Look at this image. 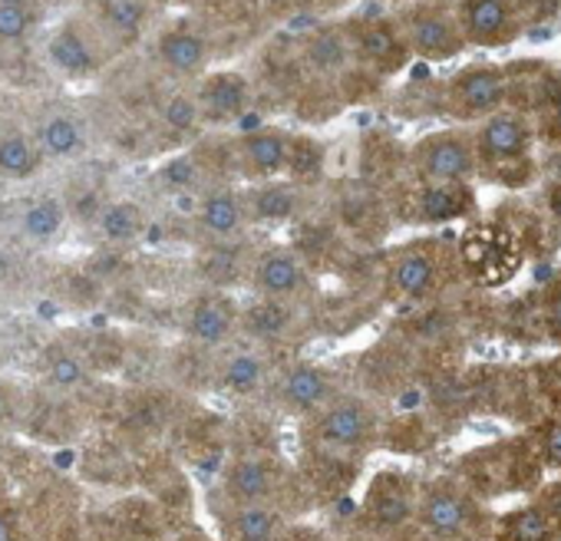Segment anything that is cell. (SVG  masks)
<instances>
[{
  "label": "cell",
  "instance_id": "f907efd6",
  "mask_svg": "<svg viewBox=\"0 0 561 541\" xmlns=\"http://www.w3.org/2000/svg\"><path fill=\"white\" fill-rule=\"evenodd\" d=\"M248 8L254 11L257 21H267V24H277V21H285L288 14H298L295 0H248Z\"/></svg>",
  "mask_w": 561,
  "mask_h": 541
},
{
  "label": "cell",
  "instance_id": "9f6ffc18",
  "mask_svg": "<svg viewBox=\"0 0 561 541\" xmlns=\"http://www.w3.org/2000/svg\"><path fill=\"white\" fill-rule=\"evenodd\" d=\"M0 541H14V528H11L8 515H0Z\"/></svg>",
  "mask_w": 561,
  "mask_h": 541
},
{
  "label": "cell",
  "instance_id": "6f0895ef",
  "mask_svg": "<svg viewBox=\"0 0 561 541\" xmlns=\"http://www.w3.org/2000/svg\"><path fill=\"white\" fill-rule=\"evenodd\" d=\"M337 541H377V538H367V534H344V538H337Z\"/></svg>",
  "mask_w": 561,
  "mask_h": 541
},
{
  "label": "cell",
  "instance_id": "5bb4252c",
  "mask_svg": "<svg viewBox=\"0 0 561 541\" xmlns=\"http://www.w3.org/2000/svg\"><path fill=\"white\" fill-rule=\"evenodd\" d=\"M393 18L400 21L413 57L423 64H449L469 50L456 0H400Z\"/></svg>",
  "mask_w": 561,
  "mask_h": 541
},
{
  "label": "cell",
  "instance_id": "cb8c5ba5",
  "mask_svg": "<svg viewBox=\"0 0 561 541\" xmlns=\"http://www.w3.org/2000/svg\"><path fill=\"white\" fill-rule=\"evenodd\" d=\"M248 218L251 228H280V225H298L305 215L318 208V192L291 182V179H271L257 185H244Z\"/></svg>",
  "mask_w": 561,
  "mask_h": 541
},
{
  "label": "cell",
  "instance_id": "816d5d0a",
  "mask_svg": "<svg viewBox=\"0 0 561 541\" xmlns=\"http://www.w3.org/2000/svg\"><path fill=\"white\" fill-rule=\"evenodd\" d=\"M280 541H337V534L331 528L321 525H308V521H291L288 531L280 534Z\"/></svg>",
  "mask_w": 561,
  "mask_h": 541
},
{
  "label": "cell",
  "instance_id": "e0dca14e",
  "mask_svg": "<svg viewBox=\"0 0 561 541\" xmlns=\"http://www.w3.org/2000/svg\"><path fill=\"white\" fill-rule=\"evenodd\" d=\"M518 347H561V267L522 298L499 308V327Z\"/></svg>",
  "mask_w": 561,
  "mask_h": 541
},
{
  "label": "cell",
  "instance_id": "6da1fadb",
  "mask_svg": "<svg viewBox=\"0 0 561 541\" xmlns=\"http://www.w3.org/2000/svg\"><path fill=\"white\" fill-rule=\"evenodd\" d=\"M370 281L383 308H426L472 288L459 241L446 234H420L397 248L370 254Z\"/></svg>",
  "mask_w": 561,
  "mask_h": 541
},
{
  "label": "cell",
  "instance_id": "681fc988",
  "mask_svg": "<svg viewBox=\"0 0 561 541\" xmlns=\"http://www.w3.org/2000/svg\"><path fill=\"white\" fill-rule=\"evenodd\" d=\"M77 142H80V133L70 119H54L47 126V146L54 152H70V149H77Z\"/></svg>",
  "mask_w": 561,
  "mask_h": 541
},
{
  "label": "cell",
  "instance_id": "4dcf8cb0",
  "mask_svg": "<svg viewBox=\"0 0 561 541\" xmlns=\"http://www.w3.org/2000/svg\"><path fill=\"white\" fill-rule=\"evenodd\" d=\"M159 60L175 77H198L211 60V41L205 37L202 27L179 24L159 37Z\"/></svg>",
  "mask_w": 561,
  "mask_h": 541
},
{
  "label": "cell",
  "instance_id": "f35d334b",
  "mask_svg": "<svg viewBox=\"0 0 561 541\" xmlns=\"http://www.w3.org/2000/svg\"><path fill=\"white\" fill-rule=\"evenodd\" d=\"M165 182L179 195H188V192L202 188V165H198V159L195 156H175L165 165Z\"/></svg>",
  "mask_w": 561,
  "mask_h": 541
},
{
  "label": "cell",
  "instance_id": "7c38bea8",
  "mask_svg": "<svg viewBox=\"0 0 561 541\" xmlns=\"http://www.w3.org/2000/svg\"><path fill=\"white\" fill-rule=\"evenodd\" d=\"M420 479L403 469H380L364 488V498L351 511L347 534H367L377 541L393 538L416 521L420 508Z\"/></svg>",
  "mask_w": 561,
  "mask_h": 541
},
{
  "label": "cell",
  "instance_id": "9c48e42d",
  "mask_svg": "<svg viewBox=\"0 0 561 541\" xmlns=\"http://www.w3.org/2000/svg\"><path fill=\"white\" fill-rule=\"evenodd\" d=\"M423 360L426 357L407 337L387 327L364 354H357L351 367V383L354 390L367 393L380 406H397L416 393Z\"/></svg>",
  "mask_w": 561,
  "mask_h": 541
},
{
  "label": "cell",
  "instance_id": "603a6c76",
  "mask_svg": "<svg viewBox=\"0 0 561 541\" xmlns=\"http://www.w3.org/2000/svg\"><path fill=\"white\" fill-rule=\"evenodd\" d=\"M182 334L188 337V344L225 350L241 337V304L231 298V291L205 288L188 301Z\"/></svg>",
  "mask_w": 561,
  "mask_h": 541
},
{
  "label": "cell",
  "instance_id": "d6986e66",
  "mask_svg": "<svg viewBox=\"0 0 561 541\" xmlns=\"http://www.w3.org/2000/svg\"><path fill=\"white\" fill-rule=\"evenodd\" d=\"M311 337H318L311 308L267 298H251L248 304H241V341H251L274 354H298Z\"/></svg>",
  "mask_w": 561,
  "mask_h": 541
},
{
  "label": "cell",
  "instance_id": "83f0119b",
  "mask_svg": "<svg viewBox=\"0 0 561 541\" xmlns=\"http://www.w3.org/2000/svg\"><path fill=\"white\" fill-rule=\"evenodd\" d=\"M439 442H443L439 426L433 423V416H430L416 400L387 406L383 433H380V449H383V452L416 459V456L433 452Z\"/></svg>",
  "mask_w": 561,
  "mask_h": 541
},
{
  "label": "cell",
  "instance_id": "b9f144b4",
  "mask_svg": "<svg viewBox=\"0 0 561 541\" xmlns=\"http://www.w3.org/2000/svg\"><path fill=\"white\" fill-rule=\"evenodd\" d=\"M106 21L119 34H136L142 27V4L139 0H106Z\"/></svg>",
  "mask_w": 561,
  "mask_h": 541
},
{
  "label": "cell",
  "instance_id": "f5cc1de1",
  "mask_svg": "<svg viewBox=\"0 0 561 541\" xmlns=\"http://www.w3.org/2000/svg\"><path fill=\"white\" fill-rule=\"evenodd\" d=\"M27 31V14L21 11V4H0V37H21Z\"/></svg>",
  "mask_w": 561,
  "mask_h": 541
},
{
  "label": "cell",
  "instance_id": "4fadbf2b",
  "mask_svg": "<svg viewBox=\"0 0 561 541\" xmlns=\"http://www.w3.org/2000/svg\"><path fill=\"white\" fill-rule=\"evenodd\" d=\"M341 21L360 73L370 77L374 83H387L400 77L416 60L393 11H357Z\"/></svg>",
  "mask_w": 561,
  "mask_h": 541
},
{
  "label": "cell",
  "instance_id": "30bf717a",
  "mask_svg": "<svg viewBox=\"0 0 561 541\" xmlns=\"http://www.w3.org/2000/svg\"><path fill=\"white\" fill-rule=\"evenodd\" d=\"M347 387V377L331 367V364H314L308 357L288 354L277 364L274 380L267 387V393L257 400L264 410H271L274 416H288V419H308L314 413H321L328 403H334Z\"/></svg>",
  "mask_w": 561,
  "mask_h": 541
},
{
  "label": "cell",
  "instance_id": "680465c9",
  "mask_svg": "<svg viewBox=\"0 0 561 541\" xmlns=\"http://www.w3.org/2000/svg\"><path fill=\"white\" fill-rule=\"evenodd\" d=\"M4 410H8V396H4V390H0V416H4Z\"/></svg>",
  "mask_w": 561,
  "mask_h": 541
},
{
  "label": "cell",
  "instance_id": "5b68a950",
  "mask_svg": "<svg viewBox=\"0 0 561 541\" xmlns=\"http://www.w3.org/2000/svg\"><path fill=\"white\" fill-rule=\"evenodd\" d=\"M387 406L360 390H344L321 413L298 423V449H324L367 462L380 449Z\"/></svg>",
  "mask_w": 561,
  "mask_h": 541
},
{
  "label": "cell",
  "instance_id": "4316f807",
  "mask_svg": "<svg viewBox=\"0 0 561 541\" xmlns=\"http://www.w3.org/2000/svg\"><path fill=\"white\" fill-rule=\"evenodd\" d=\"M257 106V90L248 73H208L198 87V110L208 126H241Z\"/></svg>",
  "mask_w": 561,
  "mask_h": 541
},
{
  "label": "cell",
  "instance_id": "d4e9b609",
  "mask_svg": "<svg viewBox=\"0 0 561 541\" xmlns=\"http://www.w3.org/2000/svg\"><path fill=\"white\" fill-rule=\"evenodd\" d=\"M298 472L314 498L318 508H334L344 505L351 488L357 485L364 462L351 459V456H337V452H324V449H298Z\"/></svg>",
  "mask_w": 561,
  "mask_h": 541
},
{
  "label": "cell",
  "instance_id": "f1b7e54d",
  "mask_svg": "<svg viewBox=\"0 0 561 541\" xmlns=\"http://www.w3.org/2000/svg\"><path fill=\"white\" fill-rule=\"evenodd\" d=\"M261 244L251 238H238V241H221V244H208L205 254L198 257V278L205 288L215 291H231V288H248L251 267L257 257Z\"/></svg>",
  "mask_w": 561,
  "mask_h": 541
},
{
  "label": "cell",
  "instance_id": "52a82bcc",
  "mask_svg": "<svg viewBox=\"0 0 561 541\" xmlns=\"http://www.w3.org/2000/svg\"><path fill=\"white\" fill-rule=\"evenodd\" d=\"M383 195L400 228H446L479 215L476 182H420L403 169Z\"/></svg>",
  "mask_w": 561,
  "mask_h": 541
},
{
  "label": "cell",
  "instance_id": "ffe728a7",
  "mask_svg": "<svg viewBox=\"0 0 561 541\" xmlns=\"http://www.w3.org/2000/svg\"><path fill=\"white\" fill-rule=\"evenodd\" d=\"M288 159H291V133L271 123L238 129L228 146L231 179H244L248 185L285 179Z\"/></svg>",
  "mask_w": 561,
  "mask_h": 541
},
{
  "label": "cell",
  "instance_id": "f546056e",
  "mask_svg": "<svg viewBox=\"0 0 561 541\" xmlns=\"http://www.w3.org/2000/svg\"><path fill=\"white\" fill-rule=\"evenodd\" d=\"M218 518V541H280L295 521L288 511L274 505H238L215 515Z\"/></svg>",
  "mask_w": 561,
  "mask_h": 541
},
{
  "label": "cell",
  "instance_id": "3957f363",
  "mask_svg": "<svg viewBox=\"0 0 561 541\" xmlns=\"http://www.w3.org/2000/svg\"><path fill=\"white\" fill-rule=\"evenodd\" d=\"M476 129V162H479V182L505 188V192H525L538 182V133L531 116L522 110H502L489 116Z\"/></svg>",
  "mask_w": 561,
  "mask_h": 541
},
{
  "label": "cell",
  "instance_id": "1f68e13d",
  "mask_svg": "<svg viewBox=\"0 0 561 541\" xmlns=\"http://www.w3.org/2000/svg\"><path fill=\"white\" fill-rule=\"evenodd\" d=\"M277 416L264 410L261 403H251L234 423H231V452L228 456H248V452H274L280 456V436H277Z\"/></svg>",
  "mask_w": 561,
  "mask_h": 541
},
{
  "label": "cell",
  "instance_id": "d6a6232c",
  "mask_svg": "<svg viewBox=\"0 0 561 541\" xmlns=\"http://www.w3.org/2000/svg\"><path fill=\"white\" fill-rule=\"evenodd\" d=\"M492 541H561V534L554 531L548 515L528 498L518 508L499 511Z\"/></svg>",
  "mask_w": 561,
  "mask_h": 541
},
{
  "label": "cell",
  "instance_id": "7bdbcfd3",
  "mask_svg": "<svg viewBox=\"0 0 561 541\" xmlns=\"http://www.w3.org/2000/svg\"><path fill=\"white\" fill-rule=\"evenodd\" d=\"M538 208H541V215H545V221H548V231H551L554 244L561 248V175L548 179Z\"/></svg>",
  "mask_w": 561,
  "mask_h": 541
},
{
  "label": "cell",
  "instance_id": "bcb514c9",
  "mask_svg": "<svg viewBox=\"0 0 561 541\" xmlns=\"http://www.w3.org/2000/svg\"><path fill=\"white\" fill-rule=\"evenodd\" d=\"M518 8H522L525 27L535 31V27L551 24L561 14V0H518Z\"/></svg>",
  "mask_w": 561,
  "mask_h": 541
},
{
  "label": "cell",
  "instance_id": "ba28073f",
  "mask_svg": "<svg viewBox=\"0 0 561 541\" xmlns=\"http://www.w3.org/2000/svg\"><path fill=\"white\" fill-rule=\"evenodd\" d=\"M508 106H512L508 64L476 60L436 83L430 113H439V116L453 119L456 126H479Z\"/></svg>",
  "mask_w": 561,
  "mask_h": 541
},
{
  "label": "cell",
  "instance_id": "ac0fdd59",
  "mask_svg": "<svg viewBox=\"0 0 561 541\" xmlns=\"http://www.w3.org/2000/svg\"><path fill=\"white\" fill-rule=\"evenodd\" d=\"M407 172L420 182H479L476 129H436L407 149Z\"/></svg>",
  "mask_w": 561,
  "mask_h": 541
},
{
  "label": "cell",
  "instance_id": "60d3db41",
  "mask_svg": "<svg viewBox=\"0 0 561 541\" xmlns=\"http://www.w3.org/2000/svg\"><path fill=\"white\" fill-rule=\"evenodd\" d=\"M54 57H57V64H60L64 70H70V73H80V70H87V67L93 64L87 44H83L77 34H60L57 44H54Z\"/></svg>",
  "mask_w": 561,
  "mask_h": 541
},
{
  "label": "cell",
  "instance_id": "e575fe53",
  "mask_svg": "<svg viewBox=\"0 0 561 541\" xmlns=\"http://www.w3.org/2000/svg\"><path fill=\"white\" fill-rule=\"evenodd\" d=\"M538 133V142L548 152H561V73L554 77V83L548 87V93L538 100V106L528 113Z\"/></svg>",
  "mask_w": 561,
  "mask_h": 541
},
{
  "label": "cell",
  "instance_id": "44dd1931",
  "mask_svg": "<svg viewBox=\"0 0 561 541\" xmlns=\"http://www.w3.org/2000/svg\"><path fill=\"white\" fill-rule=\"evenodd\" d=\"M285 357L288 354H274L267 347H257V344L238 337L231 347L218 350L211 390H218L225 396H234L241 403H257L267 393V387L274 380V370Z\"/></svg>",
  "mask_w": 561,
  "mask_h": 541
},
{
  "label": "cell",
  "instance_id": "db71d44e",
  "mask_svg": "<svg viewBox=\"0 0 561 541\" xmlns=\"http://www.w3.org/2000/svg\"><path fill=\"white\" fill-rule=\"evenodd\" d=\"M387 541H436V538H433L426 528H420V525L413 521V525H407L403 531H397V534H393V538H387Z\"/></svg>",
  "mask_w": 561,
  "mask_h": 541
},
{
  "label": "cell",
  "instance_id": "74e56055",
  "mask_svg": "<svg viewBox=\"0 0 561 541\" xmlns=\"http://www.w3.org/2000/svg\"><path fill=\"white\" fill-rule=\"evenodd\" d=\"M162 119H165V126H169L172 133H188V129H195L198 123H205V119H202V110H198V96H185V93H175V96L165 103Z\"/></svg>",
  "mask_w": 561,
  "mask_h": 541
},
{
  "label": "cell",
  "instance_id": "9a60e30c",
  "mask_svg": "<svg viewBox=\"0 0 561 541\" xmlns=\"http://www.w3.org/2000/svg\"><path fill=\"white\" fill-rule=\"evenodd\" d=\"M469 387L476 400V413L508 419L522 429H528L535 419H541V403L531 387L528 364H479L469 367Z\"/></svg>",
  "mask_w": 561,
  "mask_h": 541
},
{
  "label": "cell",
  "instance_id": "8d00e7d4",
  "mask_svg": "<svg viewBox=\"0 0 561 541\" xmlns=\"http://www.w3.org/2000/svg\"><path fill=\"white\" fill-rule=\"evenodd\" d=\"M142 231V211L133 202H119L103 215V234L113 241H133Z\"/></svg>",
  "mask_w": 561,
  "mask_h": 541
},
{
  "label": "cell",
  "instance_id": "11a10c76",
  "mask_svg": "<svg viewBox=\"0 0 561 541\" xmlns=\"http://www.w3.org/2000/svg\"><path fill=\"white\" fill-rule=\"evenodd\" d=\"M175 541H215V538L208 531H202V528H185V531L175 534Z\"/></svg>",
  "mask_w": 561,
  "mask_h": 541
},
{
  "label": "cell",
  "instance_id": "ab89813d",
  "mask_svg": "<svg viewBox=\"0 0 561 541\" xmlns=\"http://www.w3.org/2000/svg\"><path fill=\"white\" fill-rule=\"evenodd\" d=\"M83 377H87V370H83V360H80L77 354L57 350V354L50 357V380H54V387L73 390V387L83 383Z\"/></svg>",
  "mask_w": 561,
  "mask_h": 541
},
{
  "label": "cell",
  "instance_id": "7402d4cb",
  "mask_svg": "<svg viewBox=\"0 0 561 541\" xmlns=\"http://www.w3.org/2000/svg\"><path fill=\"white\" fill-rule=\"evenodd\" d=\"M456 11L469 50H505L528 34L518 0H456Z\"/></svg>",
  "mask_w": 561,
  "mask_h": 541
},
{
  "label": "cell",
  "instance_id": "91938a15",
  "mask_svg": "<svg viewBox=\"0 0 561 541\" xmlns=\"http://www.w3.org/2000/svg\"><path fill=\"white\" fill-rule=\"evenodd\" d=\"M0 4H21V0H0Z\"/></svg>",
  "mask_w": 561,
  "mask_h": 541
},
{
  "label": "cell",
  "instance_id": "f6af8a7d",
  "mask_svg": "<svg viewBox=\"0 0 561 541\" xmlns=\"http://www.w3.org/2000/svg\"><path fill=\"white\" fill-rule=\"evenodd\" d=\"M24 225H27V234H34V238H50V234L60 228V208H57L54 202H44V205H37V208L27 211Z\"/></svg>",
  "mask_w": 561,
  "mask_h": 541
},
{
  "label": "cell",
  "instance_id": "7dc6e473",
  "mask_svg": "<svg viewBox=\"0 0 561 541\" xmlns=\"http://www.w3.org/2000/svg\"><path fill=\"white\" fill-rule=\"evenodd\" d=\"M360 0H295V11L298 14H308V18H318V21H331L344 11H351Z\"/></svg>",
  "mask_w": 561,
  "mask_h": 541
},
{
  "label": "cell",
  "instance_id": "ee69618b",
  "mask_svg": "<svg viewBox=\"0 0 561 541\" xmlns=\"http://www.w3.org/2000/svg\"><path fill=\"white\" fill-rule=\"evenodd\" d=\"M531 502L548 515V521L554 525V531L561 534V475L541 482L535 492H531Z\"/></svg>",
  "mask_w": 561,
  "mask_h": 541
},
{
  "label": "cell",
  "instance_id": "c3c4849f",
  "mask_svg": "<svg viewBox=\"0 0 561 541\" xmlns=\"http://www.w3.org/2000/svg\"><path fill=\"white\" fill-rule=\"evenodd\" d=\"M0 169L4 172H27L31 169V149L24 139H4L0 142Z\"/></svg>",
  "mask_w": 561,
  "mask_h": 541
},
{
  "label": "cell",
  "instance_id": "7a4b0ae2",
  "mask_svg": "<svg viewBox=\"0 0 561 541\" xmlns=\"http://www.w3.org/2000/svg\"><path fill=\"white\" fill-rule=\"evenodd\" d=\"M238 505H274L295 521L308 511H318L298 465L274 452L228 456L221 462L218 482L211 488V515Z\"/></svg>",
  "mask_w": 561,
  "mask_h": 541
},
{
  "label": "cell",
  "instance_id": "836d02e7",
  "mask_svg": "<svg viewBox=\"0 0 561 541\" xmlns=\"http://www.w3.org/2000/svg\"><path fill=\"white\" fill-rule=\"evenodd\" d=\"M328 142H321L311 133H291V159H288V175L291 182L318 192L328 182Z\"/></svg>",
  "mask_w": 561,
  "mask_h": 541
},
{
  "label": "cell",
  "instance_id": "d590c367",
  "mask_svg": "<svg viewBox=\"0 0 561 541\" xmlns=\"http://www.w3.org/2000/svg\"><path fill=\"white\" fill-rule=\"evenodd\" d=\"M525 433L535 442L545 472H558L561 475V413H548V416L535 419Z\"/></svg>",
  "mask_w": 561,
  "mask_h": 541
},
{
  "label": "cell",
  "instance_id": "8992f818",
  "mask_svg": "<svg viewBox=\"0 0 561 541\" xmlns=\"http://www.w3.org/2000/svg\"><path fill=\"white\" fill-rule=\"evenodd\" d=\"M499 511L459 475L439 472L420 485L416 525L436 541H492Z\"/></svg>",
  "mask_w": 561,
  "mask_h": 541
},
{
  "label": "cell",
  "instance_id": "277c9868",
  "mask_svg": "<svg viewBox=\"0 0 561 541\" xmlns=\"http://www.w3.org/2000/svg\"><path fill=\"white\" fill-rule=\"evenodd\" d=\"M449 472L459 475L485 502L502 495H522V492L531 495L545 482V465L525 429L462 452Z\"/></svg>",
  "mask_w": 561,
  "mask_h": 541
},
{
  "label": "cell",
  "instance_id": "8fae6325",
  "mask_svg": "<svg viewBox=\"0 0 561 541\" xmlns=\"http://www.w3.org/2000/svg\"><path fill=\"white\" fill-rule=\"evenodd\" d=\"M321 211L360 251H380L397 228L383 188H377L374 182H367L360 175L331 182Z\"/></svg>",
  "mask_w": 561,
  "mask_h": 541
},
{
  "label": "cell",
  "instance_id": "2e32d148",
  "mask_svg": "<svg viewBox=\"0 0 561 541\" xmlns=\"http://www.w3.org/2000/svg\"><path fill=\"white\" fill-rule=\"evenodd\" d=\"M248 291L251 298L314 308L324 288L308 257L288 241V244H261L248 278Z\"/></svg>",
  "mask_w": 561,
  "mask_h": 541
},
{
  "label": "cell",
  "instance_id": "484cf974",
  "mask_svg": "<svg viewBox=\"0 0 561 541\" xmlns=\"http://www.w3.org/2000/svg\"><path fill=\"white\" fill-rule=\"evenodd\" d=\"M192 211H195L198 231L205 234L208 244L238 241V238H248V231H251L244 188H238L231 179L208 185V188L198 195V202H195Z\"/></svg>",
  "mask_w": 561,
  "mask_h": 541
}]
</instances>
